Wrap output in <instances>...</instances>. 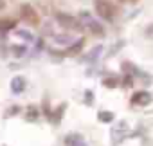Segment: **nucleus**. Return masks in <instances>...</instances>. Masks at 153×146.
Returning a JSON list of instances; mask_svg holds the SVG:
<instances>
[{
  "label": "nucleus",
  "mask_w": 153,
  "mask_h": 146,
  "mask_svg": "<svg viewBox=\"0 0 153 146\" xmlns=\"http://www.w3.org/2000/svg\"><path fill=\"white\" fill-rule=\"evenodd\" d=\"M94 7H96V13H97L101 18H105V20H108V22H112V20L115 18V7L108 2V0H96V2H94Z\"/></svg>",
  "instance_id": "f257e3e1"
},
{
  "label": "nucleus",
  "mask_w": 153,
  "mask_h": 146,
  "mask_svg": "<svg viewBox=\"0 0 153 146\" xmlns=\"http://www.w3.org/2000/svg\"><path fill=\"white\" fill-rule=\"evenodd\" d=\"M56 20L61 27L65 29H72V31H81V22L78 18H74L72 15H67V13H58L56 15Z\"/></svg>",
  "instance_id": "f03ea898"
},
{
  "label": "nucleus",
  "mask_w": 153,
  "mask_h": 146,
  "mask_svg": "<svg viewBox=\"0 0 153 146\" xmlns=\"http://www.w3.org/2000/svg\"><path fill=\"white\" fill-rule=\"evenodd\" d=\"M20 16H22V20H24L25 24H29V25H38V24H40V16H38L36 9H34L33 6H29V4H24V6L20 7Z\"/></svg>",
  "instance_id": "7ed1b4c3"
},
{
  "label": "nucleus",
  "mask_w": 153,
  "mask_h": 146,
  "mask_svg": "<svg viewBox=\"0 0 153 146\" xmlns=\"http://www.w3.org/2000/svg\"><path fill=\"white\" fill-rule=\"evenodd\" d=\"M79 20H81V22H83V24H85V25H87V27H88V29H90L92 33H94V34L101 36V34L105 33V31H103V27L99 25V22H96V20H94V18H92V16H90L88 13H81Z\"/></svg>",
  "instance_id": "20e7f679"
},
{
  "label": "nucleus",
  "mask_w": 153,
  "mask_h": 146,
  "mask_svg": "<svg viewBox=\"0 0 153 146\" xmlns=\"http://www.w3.org/2000/svg\"><path fill=\"white\" fill-rule=\"evenodd\" d=\"M65 146H83V137L79 133H70L65 137Z\"/></svg>",
  "instance_id": "39448f33"
},
{
  "label": "nucleus",
  "mask_w": 153,
  "mask_h": 146,
  "mask_svg": "<svg viewBox=\"0 0 153 146\" xmlns=\"http://www.w3.org/2000/svg\"><path fill=\"white\" fill-rule=\"evenodd\" d=\"M24 89H25V80H24L22 76L13 78V81H11V90H13L15 94H20Z\"/></svg>",
  "instance_id": "423d86ee"
},
{
  "label": "nucleus",
  "mask_w": 153,
  "mask_h": 146,
  "mask_svg": "<svg viewBox=\"0 0 153 146\" xmlns=\"http://www.w3.org/2000/svg\"><path fill=\"white\" fill-rule=\"evenodd\" d=\"M131 101H133V105H148V103L151 101V96H149L148 92H137V94L131 98Z\"/></svg>",
  "instance_id": "0eeeda50"
},
{
  "label": "nucleus",
  "mask_w": 153,
  "mask_h": 146,
  "mask_svg": "<svg viewBox=\"0 0 153 146\" xmlns=\"http://www.w3.org/2000/svg\"><path fill=\"white\" fill-rule=\"evenodd\" d=\"M11 29H15V20H11V18L0 20V33H6V31H11Z\"/></svg>",
  "instance_id": "6e6552de"
},
{
  "label": "nucleus",
  "mask_w": 153,
  "mask_h": 146,
  "mask_svg": "<svg viewBox=\"0 0 153 146\" xmlns=\"http://www.w3.org/2000/svg\"><path fill=\"white\" fill-rule=\"evenodd\" d=\"M38 115H40V114H38V108L31 105V107L27 108V114H25V119H27V121H36V119H38Z\"/></svg>",
  "instance_id": "1a4fd4ad"
},
{
  "label": "nucleus",
  "mask_w": 153,
  "mask_h": 146,
  "mask_svg": "<svg viewBox=\"0 0 153 146\" xmlns=\"http://www.w3.org/2000/svg\"><path fill=\"white\" fill-rule=\"evenodd\" d=\"M97 117H99V121H101V123H110V121L114 119V114H112V112H108V110H103V112H99V115H97Z\"/></svg>",
  "instance_id": "9d476101"
},
{
  "label": "nucleus",
  "mask_w": 153,
  "mask_h": 146,
  "mask_svg": "<svg viewBox=\"0 0 153 146\" xmlns=\"http://www.w3.org/2000/svg\"><path fill=\"white\" fill-rule=\"evenodd\" d=\"M56 42L61 43V45H72L74 40H72L70 36H67V34H58V36H56Z\"/></svg>",
  "instance_id": "9b49d317"
},
{
  "label": "nucleus",
  "mask_w": 153,
  "mask_h": 146,
  "mask_svg": "<svg viewBox=\"0 0 153 146\" xmlns=\"http://www.w3.org/2000/svg\"><path fill=\"white\" fill-rule=\"evenodd\" d=\"M81 47H83V40H78L74 45H70V49H68V54H78L79 51H81Z\"/></svg>",
  "instance_id": "f8f14e48"
},
{
  "label": "nucleus",
  "mask_w": 153,
  "mask_h": 146,
  "mask_svg": "<svg viewBox=\"0 0 153 146\" xmlns=\"http://www.w3.org/2000/svg\"><path fill=\"white\" fill-rule=\"evenodd\" d=\"M11 51L15 52V56H16V58H20V56H24V54H25V47H22V45H13V47H11Z\"/></svg>",
  "instance_id": "ddd939ff"
},
{
  "label": "nucleus",
  "mask_w": 153,
  "mask_h": 146,
  "mask_svg": "<svg viewBox=\"0 0 153 146\" xmlns=\"http://www.w3.org/2000/svg\"><path fill=\"white\" fill-rule=\"evenodd\" d=\"M117 83H119V81H117L115 78H108V80H105V85H106L108 89H114V87H117Z\"/></svg>",
  "instance_id": "4468645a"
},
{
  "label": "nucleus",
  "mask_w": 153,
  "mask_h": 146,
  "mask_svg": "<svg viewBox=\"0 0 153 146\" xmlns=\"http://www.w3.org/2000/svg\"><path fill=\"white\" fill-rule=\"evenodd\" d=\"M18 36H22V38H27V40H33V36H31L27 31H18Z\"/></svg>",
  "instance_id": "2eb2a0df"
},
{
  "label": "nucleus",
  "mask_w": 153,
  "mask_h": 146,
  "mask_svg": "<svg viewBox=\"0 0 153 146\" xmlns=\"http://www.w3.org/2000/svg\"><path fill=\"white\" fill-rule=\"evenodd\" d=\"M97 52H101V47H99V45H97V47H96V49L90 52V60H94V58L97 56Z\"/></svg>",
  "instance_id": "dca6fc26"
},
{
  "label": "nucleus",
  "mask_w": 153,
  "mask_h": 146,
  "mask_svg": "<svg viewBox=\"0 0 153 146\" xmlns=\"http://www.w3.org/2000/svg\"><path fill=\"white\" fill-rule=\"evenodd\" d=\"M18 110H20V108H18V107H13V108H11V110H9V112H6V117H7V115H15V114H16V112H18Z\"/></svg>",
  "instance_id": "f3484780"
},
{
  "label": "nucleus",
  "mask_w": 153,
  "mask_h": 146,
  "mask_svg": "<svg viewBox=\"0 0 153 146\" xmlns=\"http://www.w3.org/2000/svg\"><path fill=\"white\" fill-rule=\"evenodd\" d=\"M85 96H87V103H88V105H90V103H92V92H90V90H88V92H87V94H85Z\"/></svg>",
  "instance_id": "a211bd4d"
},
{
  "label": "nucleus",
  "mask_w": 153,
  "mask_h": 146,
  "mask_svg": "<svg viewBox=\"0 0 153 146\" xmlns=\"http://www.w3.org/2000/svg\"><path fill=\"white\" fill-rule=\"evenodd\" d=\"M124 85L130 87V85H131V78H124Z\"/></svg>",
  "instance_id": "6ab92c4d"
},
{
  "label": "nucleus",
  "mask_w": 153,
  "mask_h": 146,
  "mask_svg": "<svg viewBox=\"0 0 153 146\" xmlns=\"http://www.w3.org/2000/svg\"><path fill=\"white\" fill-rule=\"evenodd\" d=\"M123 2H128V4H135V2H139V0H123Z\"/></svg>",
  "instance_id": "aec40b11"
},
{
  "label": "nucleus",
  "mask_w": 153,
  "mask_h": 146,
  "mask_svg": "<svg viewBox=\"0 0 153 146\" xmlns=\"http://www.w3.org/2000/svg\"><path fill=\"white\" fill-rule=\"evenodd\" d=\"M4 6H6V4H4V0H0V9H4Z\"/></svg>",
  "instance_id": "412c9836"
},
{
  "label": "nucleus",
  "mask_w": 153,
  "mask_h": 146,
  "mask_svg": "<svg viewBox=\"0 0 153 146\" xmlns=\"http://www.w3.org/2000/svg\"><path fill=\"white\" fill-rule=\"evenodd\" d=\"M149 33H151V34H153V25H151V27H149Z\"/></svg>",
  "instance_id": "4be33fe9"
}]
</instances>
